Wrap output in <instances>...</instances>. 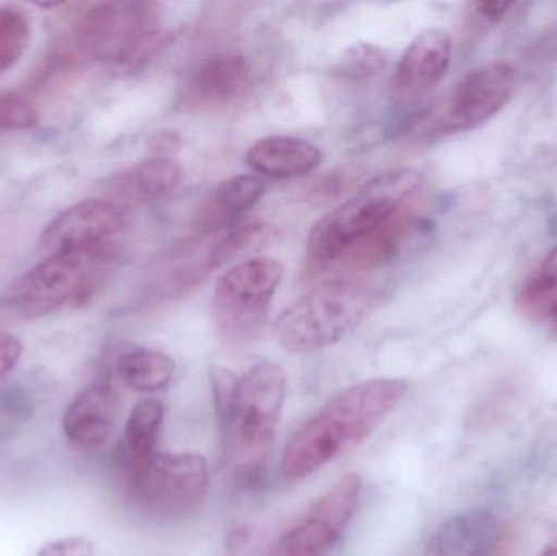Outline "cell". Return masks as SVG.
Listing matches in <instances>:
<instances>
[{"instance_id":"cell-1","label":"cell","mask_w":557,"mask_h":556,"mask_svg":"<svg viewBox=\"0 0 557 556\" xmlns=\"http://www.w3.org/2000/svg\"><path fill=\"white\" fill-rule=\"evenodd\" d=\"M403 379L357 382L331 398L298 428L282 454L281 472L297 482L359 447L398 408L408 394Z\"/></svg>"},{"instance_id":"cell-2","label":"cell","mask_w":557,"mask_h":556,"mask_svg":"<svg viewBox=\"0 0 557 556\" xmlns=\"http://www.w3.org/2000/svg\"><path fill=\"white\" fill-rule=\"evenodd\" d=\"M421 188L422 175L414 169L386 170L363 183L314 222L307 240L308 268L326 270L343 260L359 242L405 211Z\"/></svg>"},{"instance_id":"cell-3","label":"cell","mask_w":557,"mask_h":556,"mask_svg":"<svg viewBox=\"0 0 557 556\" xmlns=\"http://www.w3.org/2000/svg\"><path fill=\"white\" fill-rule=\"evenodd\" d=\"M285 392L287 381L276 362L255 365L238 379L234 407L221 431L232 472L244 485H257L263 480Z\"/></svg>"},{"instance_id":"cell-4","label":"cell","mask_w":557,"mask_h":556,"mask_svg":"<svg viewBox=\"0 0 557 556\" xmlns=\"http://www.w3.org/2000/svg\"><path fill=\"white\" fill-rule=\"evenodd\" d=\"M375 296L366 284L331 280L288 304L273 325L278 345L288 353L320 351L336 345L370 316Z\"/></svg>"},{"instance_id":"cell-5","label":"cell","mask_w":557,"mask_h":556,"mask_svg":"<svg viewBox=\"0 0 557 556\" xmlns=\"http://www.w3.org/2000/svg\"><path fill=\"white\" fill-rule=\"evenodd\" d=\"M162 7L153 2L98 3L84 13L49 52L42 69L51 75L72 74L95 61L120 58L144 33L160 28Z\"/></svg>"},{"instance_id":"cell-6","label":"cell","mask_w":557,"mask_h":556,"mask_svg":"<svg viewBox=\"0 0 557 556\" xmlns=\"http://www.w3.org/2000/svg\"><path fill=\"white\" fill-rule=\"evenodd\" d=\"M131 499L160 519L193 515L208 495L211 472L206 457L193 453H153L140 460L121 459Z\"/></svg>"},{"instance_id":"cell-7","label":"cell","mask_w":557,"mask_h":556,"mask_svg":"<svg viewBox=\"0 0 557 556\" xmlns=\"http://www.w3.org/2000/svg\"><path fill=\"white\" fill-rule=\"evenodd\" d=\"M116 245L46 257L3 294V304L23 317H41L72 300L91 296L116 260Z\"/></svg>"},{"instance_id":"cell-8","label":"cell","mask_w":557,"mask_h":556,"mask_svg":"<svg viewBox=\"0 0 557 556\" xmlns=\"http://www.w3.org/2000/svg\"><path fill=\"white\" fill-rule=\"evenodd\" d=\"M284 267L270 257L250 258L232 267L212 294V320L222 338L248 345L263 333Z\"/></svg>"},{"instance_id":"cell-9","label":"cell","mask_w":557,"mask_h":556,"mask_svg":"<svg viewBox=\"0 0 557 556\" xmlns=\"http://www.w3.org/2000/svg\"><path fill=\"white\" fill-rule=\"evenodd\" d=\"M362 479L341 477L271 545L267 556H331L359 509Z\"/></svg>"},{"instance_id":"cell-10","label":"cell","mask_w":557,"mask_h":556,"mask_svg":"<svg viewBox=\"0 0 557 556\" xmlns=\"http://www.w3.org/2000/svg\"><path fill=\"white\" fill-rule=\"evenodd\" d=\"M517 82L519 74L509 62H490L474 69L431 116V133H463L493 120L516 94Z\"/></svg>"},{"instance_id":"cell-11","label":"cell","mask_w":557,"mask_h":556,"mask_svg":"<svg viewBox=\"0 0 557 556\" xmlns=\"http://www.w3.org/2000/svg\"><path fill=\"white\" fill-rule=\"evenodd\" d=\"M126 225L124 209L107 199H87L62 211L42 232L39 251L46 257L95 250L113 245Z\"/></svg>"},{"instance_id":"cell-12","label":"cell","mask_w":557,"mask_h":556,"mask_svg":"<svg viewBox=\"0 0 557 556\" xmlns=\"http://www.w3.org/2000/svg\"><path fill=\"white\" fill-rule=\"evenodd\" d=\"M454 41L442 28L419 33L396 65L393 90L401 101H412L441 84L450 69Z\"/></svg>"},{"instance_id":"cell-13","label":"cell","mask_w":557,"mask_h":556,"mask_svg":"<svg viewBox=\"0 0 557 556\" xmlns=\"http://www.w3.org/2000/svg\"><path fill=\"white\" fill-rule=\"evenodd\" d=\"M120 415V397L108 384L88 385L62 413V434L75 449H100L110 440Z\"/></svg>"},{"instance_id":"cell-14","label":"cell","mask_w":557,"mask_h":556,"mask_svg":"<svg viewBox=\"0 0 557 556\" xmlns=\"http://www.w3.org/2000/svg\"><path fill=\"white\" fill-rule=\"evenodd\" d=\"M182 180L183 166L178 160L152 157L108 176L101 185L104 196L101 199L121 209L136 208L165 198L178 188Z\"/></svg>"},{"instance_id":"cell-15","label":"cell","mask_w":557,"mask_h":556,"mask_svg":"<svg viewBox=\"0 0 557 556\" xmlns=\"http://www.w3.org/2000/svg\"><path fill=\"white\" fill-rule=\"evenodd\" d=\"M251 87L253 71L242 52H214L191 75L189 98L199 107H225L247 97Z\"/></svg>"},{"instance_id":"cell-16","label":"cell","mask_w":557,"mask_h":556,"mask_svg":"<svg viewBox=\"0 0 557 556\" xmlns=\"http://www.w3.org/2000/svg\"><path fill=\"white\" fill-rule=\"evenodd\" d=\"M499 534V524L483 509L447 519L429 539L424 556H484Z\"/></svg>"},{"instance_id":"cell-17","label":"cell","mask_w":557,"mask_h":556,"mask_svg":"<svg viewBox=\"0 0 557 556\" xmlns=\"http://www.w3.org/2000/svg\"><path fill=\"white\" fill-rule=\"evenodd\" d=\"M323 160L314 144L298 137L268 136L257 140L247 153L251 170L268 178H301L313 172Z\"/></svg>"},{"instance_id":"cell-18","label":"cell","mask_w":557,"mask_h":556,"mask_svg":"<svg viewBox=\"0 0 557 556\" xmlns=\"http://www.w3.org/2000/svg\"><path fill=\"white\" fill-rule=\"evenodd\" d=\"M264 185L258 176L237 175L219 183L209 191L198 212L201 232H215L244 218L260 201Z\"/></svg>"},{"instance_id":"cell-19","label":"cell","mask_w":557,"mask_h":556,"mask_svg":"<svg viewBox=\"0 0 557 556\" xmlns=\"http://www.w3.org/2000/svg\"><path fill=\"white\" fill-rule=\"evenodd\" d=\"M117 372L124 384L134 392L153 394L172 382L175 361L157 349L134 348L121 356Z\"/></svg>"},{"instance_id":"cell-20","label":"cell","mask_w":557,"mask_h":556,"mask_svg":"<svg viewBox=\"0 0 557 556\" xmlns=\"http://www.w3.org/2000/svg\"><path fill=\"white\" fill-rule=\"evenodd\" d=\"M416 222L418 221L414 215L409 212V208H406L379 231L359 242L344 258L354 267H375V264L386 263L401 250Z\"/></svg>"},{"instance_id":"cell-21","label":"cell","mask_w":557,"mask_h":556,"mask_svg":"<svg viewBox=\"0 0 557 556\" xmlns=\"http://www.w3.org/2000/svg\"><path fill=\"white\" fill-rule=\"evenodd\" d=\"M165 408L157 398L139 401L131 411L124 428L121 459L140 460L157 453Z\"/></svg>"},{"instance_id":"cell-22","label":"cell","mask_w":557,"mask_h":556,"mask_svg":"<svg viewBox=\"0 0 557 556\" xmlns=\"http://www.w3.org/2000/svg\"><path fill=\"white\" fill-rule=\"evenodd\" d=\"M517 306L527 320L557 336V273L542 270L530 277L520 287Z\"/></svg>"},{"instance_id":"cell-23","label":"cell","mask_w":557,"mask_h":556,"mask_svg":"<svg viewBox=\"0 0 557 556\" xmlns=\"http://www.w3.org/2000/svg\"><path fill=\"white\" fill-rule=\"evenodd\" d=\"M32 39V20L16 5H0V74L18 62Z\"/></svg>"},{"instance_id":"cell-24","label":"cell","mask_w":557,"mask_h":556,"mask_svg":"<svg viewBox=\"0 0 557 556\" xmlns=\"http://www.w3.org/2000/svg\"><path fill=\"white\" fill-rule=\"evenodd\" d=\"M388 64V52L370 42H356L341 52L334 74L346 81H367L375 77Z\"/></svg>"},{"instance_id":"cell-25","label":"cell","mask_w":557,"mask_h":556,"mask_svg":"<svg viewBox=\"0 0 557 556\" xmlns=\"http://www.w3.org/2000/svg\"><path fill=\"white\" fill-rule=\"evenodd\" d=\"M267 225L261 224V222H251V224L238 225V227L232 228L228 234H225L224 237L219 238L212 245L202 267L206 270H215V268L235 260L238 255L247 251L251 245L258 244L267 235Z\"/></svg>"},{"instance_id":"cell-26","label":"cell","mask_w":557,"mask_h":556,"mask_svg":"<svg viewBox=\"0 0 557 556\" xmlns=\"http://www.w3.org/2000/svg\"><path fill=\"white\" fill-rule=\"evenodd\" d=\"M172 33L163 28L144 33L120 58L111 62V69L120 74H131L157 58L172 42Z\"/></svg>"},{"instance_id":"cell-27","label":"cell","mask_w":557,"mask_h":556,"mask_svg":"<svg viewBox=\"0 0 557 556\" xmlns=\"http://www.w3.org/2000/svg\"><path fill=\"white\" fill-rule=\"evenodd\" d=\"M366 173L367 169L362 163L337 166L311 188L308 199L317 206L330 205L347 195L354 186L359 185Z\"/></svg>"},{"instance_id":"cell-28","label":"cell","mask_w":557,"mask_h":556,"mask_svg":"<svg viewBox=\"0 0 557 556\" xmlns=\"http://www.w3.org/2000/svg\"><path fill=\"white\" fill-rule=\"evenodd\" d=\"M38 123V111L15 94L0 95V131L29 129Z\"/></svg>"},{"instance_id":"cell-29","label":"cell","mask_w":557,"mask_h":556,"mask_svg":"<svg viewBox=\"0 0 557 556\" xmlns=\"http://www.w3.org/2000/svg\"><path fill=\"white\" fill-rule=\"evenodd\" d=\"M211 382L215 417H218L219 428H221L231 415L232 407H234L238 378L228 369L214 368L212 369Z\"/></svg>"},{"instance_id":"cell-30","label":"cell","mask_w":557,"mask_h":556,"mask_svg":"<svg viewBox=\"0 0 557 556\" xmlns=\"http://www.w3.org/2000/svg\"><path fill=\"white\" fill-rule=\"evenodd\" d=\"M36 556H95L94 544L81 535L55 539L39 548Z\"/></svg>"},{"instance_id":"cell-31","label":"cell","mask_w":557,"mask_h":556,"mask_svg":"<svg viewBox=\"0 0 557 556\" xmlns=\"http://www.w3.org/2000/svg\"><path fill=\"white\" fill-rule=\"evenodd\" d=\"M23 346L12 333L0 330V378L12 372L22 358Z\"/></svg>"},{"instance_id":"cell-32","label":"cell","mask_w":557,"mask_h":556,"mask_svg":"<svg viewBox=\"0 0 557 556\" xmlns=\"http://www.w3.org/2000/svg\"><path fill=\"white\" fill-rule=\"evenodd\" d=\"M516 7L510 0H487V2L474 3V15L486 23H497L507 16V13Z\"/></svg>"},{"instance_id":"cell-33","label":"cell","mask_w":557,"mask_h":556,"mask_svg":"<svg viewBox=\"0 0 557 556\" xmlns=\"http://www.w3.org/2000/svg\"><path fill=\"white\" fill-rule=\"evenodd\" d=\"M251 542L255 544V532L245 526H238L231 532L227 542H225V556H247L251 548Z\"/></svg>"},{"instance_id":"cell-34","label":"cell","mask_w":557,"mask_h":556,"mask_svg":"<svg viewBox=\"0 0 557 556\" xmlns=\"http://www.w3.org/2000/svg\"><path fill=\"white\" fill-rule=\"evenodd\" d=\"M0 408L2 413L9 415L12 418H20V420H28L33 415V405H29L28 398L20 394H5L0 397Z\"/></svg>"},{"instance_id":"cell-35","label":"cell","mask_w":557,"mask_h":556,"mask_svg":"<svg viewBox=\"0 0 557 556\" xmlns=\"http://www.w3.org/2000/svg\"><path fill=\"white\" fill-rule=\"evenodd\" d=\"M180 139L178 133L173 131H163V133L157 134L153 137L150 147H152L153 157H160V159H172L173 153L178 152Z\"/></svg>"},{"instance_id":"cell-36","label":"cell","mask_w":557,"mask_h":556,"mask_svg":"<svg viewBox=\"0 0 557 556\" xmlns=\"http://www.w3.org/2000/svg\"><path fill=\"white\" fill-rule=\"evenodd\" d=\"M543 270L555 271V273H557V247L555 248V251L549 255L548 260L545 261Z\"/></svg>"},{"instance_id":"cell-37","label":"cell","mask_w":557,"mask_h":556,"mask_svg":"<svg viewBox=\"0 0 557 556\" xmlns=\"http://www.w3.org/2000/svg\"><path fill=\"white\" fill-rule=\"evenodd\" d=\"M542 556H557V547L549 548Z\"/></svg>"}]
</instances>
